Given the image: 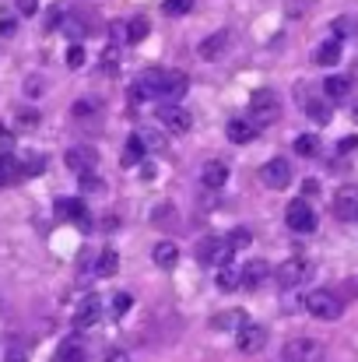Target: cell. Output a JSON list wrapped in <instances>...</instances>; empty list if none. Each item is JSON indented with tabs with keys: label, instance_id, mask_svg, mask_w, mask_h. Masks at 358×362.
Here are the masks:
<instances>
[{
	"label": "cell",
	"instance_id": "cell-1",
	"mask_svg": "<svg viewBox=\"0 0 358 362\" xmlns=\"http://www.w3.org/2000/svg\"><path fill=\"white\" fill-rule=\"evenodd\" d=\"M306 310H309L313 317H320V320H338V317L345 313V303H341L334 292H327V288H313V292L306 296Z\"/></svg>",
	"mask_w": 358,
	"mask_h": 362
},
{
	"label": "cell",
	"instance_id": "cell-2",
	"mask_svg": "<svg viewBox=\"0 0 358 362\" xmlns=\"http://www.w3.org/2000/svg\"><path fill=\"white\" fill-rule=\"evenodd\" d=\"M249 113H253V120L256 123L278 120V113H281V99H278V92H274V88H256V92L249 95Z\"/></svg>",
	"mask_w": 358,
	"mask_h": 362
},
{
	"label": "cell",
	"instance_id": "cell-3",
	"mask_svg": "<svg viewBox=\"0 0 358 362\" xmlns=\"http://www.w3.org/2000/svg\"><path fill=\"white\" fill-rule=\"evenodd\" d=\"M313 274V264L309 260H302V257H288L285 264H278V271H274V278H278V285L281 288H295V285H306V278Z\"/></svg>",
	"mask_w": 358,
	"mask_h": 362
},
{
	"label": "cell",
	"instance_id": "cell-4",
	"mask_svg": "<svg viewBox=\"0 0 358 362\" xmlns=\"http://www.w3.org/2000/svg\"><path fill=\"white\" fill-rule=\"evenodd\" d=\"M285 222H288V229H292V233L309 236V233L316 229V211H313V208H309V201L302 197V201H292V204H288Z\"/></svg>",
	"mask_w": 358,
	"mask_h": 362
},
{
	"label": "cell",
	"instance_id": "cell-5",
	"mask_svg": "<svg viewBox=\"0 0 358 362\" xmlns=\"http://www.w3.org/2000/svg\"><path fill=\"white\" fill-rule=\"evenodd\" d=\"M330 208H334V218H338V222H358V187L355 183L338 187Z\"/></svg>",
	"mask_w": 358,
	"mask_h": 362
},
{
	"label": "cell",
	"instance_id": "cell-6",
	"mask_svg": "<svg viewBox=\"0 0 358 362\" xmlns=\"http://www.w3.org/2000/svg\"><path fill=\"white\" fill-rule=\"evenodd\" d=\"M236 345L242 356H256V352H263V345H267V327H260V324H242L236 331Z\"/></svg>",
	"mask_w": 358,
	"mask_h": 362
},
{
	"label": "cell",
	"instance_id": "cell-7",
	"mask_svg": "<svg viewBox=\"0 0 358 362\" xmlns=\"http://www.w3.org/2000/svg\"><path fill=\"white\" fill-rule=\"evenodd\" d=\"M162 78H165L162 67H148V71H141V74L133 78L130 95H133V99H158V92H162Z\"/></svg>",
	"mask_w": 358,
	"mask_h": 362
},
{
	"label": "cell",
	"instance_id": "cell-8",
	"mask_svg": "<svg viewBox=\"0 0 358 362\" xmlns=\"http://www.w3.org/2000/svg\"><path fill=\"white\" fill-rule=\"evenodd\" d=\"M158 123H162L169 134H186V130L193 127V117H190L179 103H162V110H158Z\"/></svg>",
	"mask_w": 358,
	"mask_h": 362
},
{
	"label": "cell",
	"instance_id": "cell-9",
	"mask_svg": "<svg viewBox=\"0 0 358 362\" xmlns=\"http://www.w3.org/2000/svg\"><path fill=\"white\" fill-rule=\"evenodd\" d=\"M323 359V345L316 338H295L285 345V362H320Z\"/></svg>",
	"mask_w": 358,
	"mask_h": 362
},
{
	"label": "cell",
	"instance_id": "cell-10",
	"mask_svg": "<svg viewBox=\"0 0 358 362\" xmlns=\"http://www.w3.org/2000/svg\"><path fill=\"white\" fill-rule=\"evenodd\" d=\"M260 180H263V187H270V190H285V187L292 183V165H288V158H270V162H263Z\"/></svg>",
	"mask_w": 358,
	"mask_h": 362
},
{
	"label": "cell",
	"instance_id": "cell-11",
	"mask_svg": "<svg viewBox=\"0 0 358 362\" xmlns=\"http://www.w3.org/2000/svg\"><path fill=\"white\" fill-rule=\"evenodd\" d=\"M64 162H67V169L78 173V176H81V173H95V165H99V151L88 148V144H78V148H67Z\"/></svg>",
	"mask_w": 358,
	"mask_h": 362
},
{
	"label": "cell",
	"instance_id": "cell-12",
	"mask_svg": "<svg viewBox=\"0 0 358 362\" xmlns=\"http://www.w3.org/2000/svg\"><path fill=\"white\" fill-rule=\"evenodd\" d=\"M99 317H102V296H85L78 303V310H74V327L78 331H88V327L99 324Z\"/></svg>",
	"mask_w": 358,
	"mask_h": 362
},
{
	"label": "cell",
	"instance_id": "cell-13",
	"mask_svg": "<svg viewBox=\"0 0 358 362\" xmlns=\"http://www.w3.org/2000/svg\"><path fill=\"white\" fill-rule=\"evenodd\" d=\"M299 106L306 110V117L313 123H330V103L327 99H320V95H313V92H306V85H299Z\"/></svg>",
	"mask_w": 358,
	"mask_h": 362
},
{
	"label": "cell",
	"instance_id": "cell-14",
	"mask_svg": "<svg viewBox=\"0 0 358 362\" xmlns=\"http://www.w3.org/2000/svg\"><path fill=\"white\" fill-rule=\"evenodd\" d=\"M56 211L64 215V218H71L81 233H92V215H88V208H85V201H74V197H60L56 201Z\"/></svg>",
	"mask_w": 358,
	"mask_h": 362
},
{
	"label": "cell",
	"instance_id": "cell-15",
	"mask_svg": "<svg viewBox=\"0 0 358 362\" xmlns=\"http://www.w3.org/2000/svg\"><path fill=\"white\" fill-rule=\"evenodd\" d=\"M197 257H201V264H218V267H222V264L232 260V246L225 240H215V236H211V240H201Z\"/></svg>",
	"mask_w": 358,
	"mask_h": 362
},
{
	"label": "cell",
	"instance_id": "cell-16",
	"mask_svg": "<svg viewBox=\"0 0 358 362\" xmlns=\"http://www.w3.org/2000/svg\"><path fill=\"white\" fill-rule=\"evenodd\" d=\"M186 88H190V78H186L183 71H165L158 99H162V103H179V99L186 95Z\"/></svg>",
	"mask_w": 358,
	"mask_h": 362
},
{
	"label": "cell",
	"instance_id": "cell-17",
	"mask_svg": "<svg viewBox=\"0 0 358 362\" xmlns=\"http://www.w3.org/2000/svg\"><path fill=\"white\" fill-rule=\"evenodd\" d=\"M225 134H229V141H232V144H249V141H256V134H260V123L236 117V120H229Z\"/></svg>",
	"mask_w": 358,
	"mask_h": 362
},
{
	"label": "cell",
	"instance_id": "cell-18",
	"mask_svg": "<svg viewBox=\"0 0 358 362\" xmlns=\"http://www.w3.org/2000/svg\"><path fill=\"white\" fill-rule=\"evenodd\" d=\"M225 49H229V32L222 28V32H211V35L197 46V57H201V60H218Z\"/></svg>",
	"mask_w": 358,
	"mask_h": 362
},
{
	"label": "cell",
	"instance_id": "cell-19",
	"mask_svg": "<svg viewBox=\"0 0 358 362\" xmlns=\"http://www.w3.org/2000/svg\"><path fill=\"white\" fill-rule=\"evenodd\" d=\"M151 260H155V267H162V271H172V267L179 264V246H176L172 240L155 243V250H151Z\"/></svg>",
	"mask_w": 358,
	"mask_h": 362
},
{
	"label": "cell",
	"instance_id": "cell-20",
	"mask_svg": "<svg viewBox=\"0 0 358 362\" xmlns=\"http://www.w3.org/2000/svg\"><path fill=\"white\" fill-rule=\"evenodd\" d=\"M53 362H85V341H81L78 334L64 338V341L56 345V352H53Z\"/></svg>",
	"mask_w": 358,
	"mask_h": 362
},
{
	"label": "cell",
	"instance_id": "cell-21",
	"mask_svg": "<svg viewBox=\"0 0 358 362\" xmlns=\"http://www.w3.org/2000/svg\"><path fill=\"white\" fill-rule=\"evenodd\" d=\"M225 183H229V165H225V162H208V165L201 169V187L222 190Z\"/></svg>",
	"mask_w": 358,
	"mask_h": 362
},
{
	"label": "cell",
	"instance_id": "cell-22",
	"mask_svg": "<svg viewBox=\"0 0 358 362\" xmlns=\"http://www.w3.org/2000/svg\"><path fill=\"white\" fill-rule=\"evenodd\" d=\"M267 274H270L267 260H249V264L242 267V274H239V288H256V285H263Z\"/></svg>",
	"mask_w": 358,
	"mask_h": 362
},
{
	"label": "cell",
	"instance_id": "cell-23",
	"mask_svg": "<svg viewBox=\"0 0 358 362\" xmlns=\"http://www.w3.org/2000/svg\"><path fill=\"white\" fill-rule=\"evenodd\" d=\"M348 95H352V81H348V78L330 74V78L323 81V99H327V103H345Z\"/></svg>",
	"mask_w": 358,
	"mask_h": 362
},
{
	"label": "cell",
	"instance_id": "cell-24",
	"mask_svg": "<svg viewBox=\"0 0 358 362\" xmlns=\"http://www.w3.org/2000/svg\"><path fill=\"white\" fill-rule=\"evenodd\" d=\"M338 60H341V42L338 39H327L313 49V64H320V67H334Z\"/></svg>",
	"mask_w": 358,
	"mask_h": 362
},
{
	"label": "cell",
	"instance_id": "cell-25",
	"mask_svg": "<svg viewBox=\"0 0 358 362\" xmlns=\"http://www.w3.org/2000/svg\"><path fill=\"white\" fill-rule=\"evenodd\" d=\"M144 151H148V144H144V137L133 130V134L126 137V148H123V165H137V162H144Z\"/></svg>",
	"mask_w": 358,
	"mask_h": 362
},
{
	"label": "cell",
	"instance_id": "cell-26",
	"mask_svg": "<svg viewBox=\"0 0 358 362\" xmlns=\"http://www.w3.org/2000/svg\"><path fill=\"white\" fill-rule=\"evenodd\" d=\"M242 324H246V313L242 310H225V313L211 317V327L215 331H239Z\"/></svg>",
	"mask_w": 358,
	"mask_h": 362
},
{
	"label": "cell",
	"instance_id": "cell-27",
	"mask_svg": "<svg viewBox=\"0 0 358 362\" xmlns=\"http://www.w3.org/2000/svg\"><path fill=\"white\" fill-rule=\"evenodd\" d=\"M123 28H126V39H130V42H144L151 25H148V18H144V14H137V18H130Z\"/></svg>",
	"mask_w": 358,
	"mask_h": 362
},
{
	"label": "cell",
	"instance_id": "cell-28",
	"mask_svg": "<svg viewBox=\"0 0 358 362\" xmlns=\"http://www.w3.org/2000/svg\"><path fill=\"white\" fill-rule=\"evenodd\" d=\"M95 271H99L102 278H113V274L119 271V253H117V250H102V253H99V264H95Z\"/></svg>",
	"mask_w": 358,
	"mask_h": 362
},
{
	"label": "cell",
	"instance_id": "cell-29",
	"mask_svg": "<svg viewBox=\"0 0 358 362\" xmlns=\"http://www.w3.org/2000/svg\"><path fill=\"white\" fill-rule=\"evenodd\" d=\"M215 285H218L222 292H236L239 288V274L232 271V264H222V267H218V281H215Z\"/></svg>",
	"mask_w": 358,
	"mask_h": 362
},
{
	"label": "cell",
	"instance_id": "cell-30",
	"mask_svg": "<svg viewBox=\"0 0 358 362\" xmlns=\"http://www.w3.org/2000/svg\"><path fill=\"white\" fill-rule=\"evenodd\" d=\"M295 151L302 158H313V155H320V141L313 134H302V137H295Z\"/></svg>",
	"mask_w": 358,
	"mask_h": 362
},
{
	"label": "cell",
	"instance_id": "cell-31",
	"mask_svg": "<svg viewBox=\"0 0 358 362\" xmlns=\"http://www.w3.org/2000/svg\"><path fill=\"white\" fill-rule=\"evenodd\" d=\"M193 4H197V0H165V4H162V11H165L169 18H183V14H190V11H193Z\"/></svg>",
	"mask_w": 358,
	"mask_h": 362
},
{
	"label": "cell",
	"instance_id": "cell-32",
	"mask_svg": "<svg viewBox=\"0 0 358 362\" xmlns=\"http://www.w3.org/2000/svg\"><path fill=\"white\" fill-rule=\"evenodd\" d=\"M21 173H18V162L11 158V155H0V187L4 183H14Z\"/></svg>",
	"mask_w": 358,
	"mask_h": 362
},
{
	"label": "cell",
	"instance_id": "cell-33",
	"mask_svg": "<svg viewBox=\"0 0 358 362\" xmlns=\"http://www.w3.org/2000/svg\"><path fill=\"white\" fill-rule=\"evenodd\" d=\"M355 21L352 18H334V25H330V32H334V39L341 42V39H348V35H355Z\"/></svg>",
	"mask_w": 358,
	"mask_h": 362
},
{
	"label": "cell",
	"instance_id": "cell-34",
	"mask_svg": "<svg viewBox=\"0 0 358 362\" xmlns=\"http://www.w3.org/2000/svg\"><path fill=\"white\" fill-rule=\"evenodd\" d=\"M313 4H316V0H285V14H288V18H302V14L313 11Z\"/></svg>",
	"mask_w": 358,
	"mask_h": 362
},
{
	"label": "cell",
	"instance_id": "cell-35",
	"mask_svg": "<svg viewBox=\"0 0 358 362\" xmlns=\"http://www.w3.org/2000/svg\"><path fill=\"white\" fill-rule=\"evenodd\" d=\"M119 67V46L117 42H106L102 49V71H117Z\"/></svg>",
	"mask_w": 358,
	"mask_h": 362
},
{
	"label": "cell",
	"instance_id": "cell-36",
	"mask_svg": "<svg viewBox=\"0 0 358 362\" xmlns=\"http://www.w3.org/2000/svg\"><path fill=\"white\" fill-rule=\"evenodd\" d=\"M225 243H229V246H232V253H236V250H246V246L253 243V236H249V229H232Z\"/></svg>",
	"mask_w": 358,
	"mask_h": 362
},
{
	"label": "cell",
	"instance_id": "cell-37",
	"mask_svg": "<svg viewBox=\"0 0 358 362\" xmlns=\"http://www.w3.org/2000/svg\"><path fill=\"white\" fill-rule=\"evenodd\" d=\"M18 173H25V176H39V173H42V158H39V155H28L25 162H18Z\"/></svg>",
	"mask_w": 358,
	"mask_h": 362
},
{
	"label": "cell",
	"instance_id": "cell-38",
	"mask_svg": "<svg viewBox=\"0 0 358 362\" xmlns=\"http://www.w3.org/2000/svg\"><path fill=\"white\" fill-rule=\"evenodd\" d=\"M99 113V103H92V99H78L74 103V117L81 120V117H95Z\"/></svg>",
	"mask_w": 358,
	"mask_h": 362
},
{
	"label": "cell",
	"instance_id": "cell-39",
	"mask_svg": "<svg viewBox=\"0 0 358 362\" xmlns=\"http://www.w3.org/2000/svg\"><path fill=\"white\" fill-rule=\"evenodd\" d=\"M81 64H85V46H71V49H67V67L78 71Z\"/></svg>",
	"mask_w": 358,
	"mask_h": 362
},
{
	"label": "cell",
	"instance_id": "cell-40",
	"mask_svg": "<svg viewBox=\"0 0 358 362\" xmlns=\"http://www.w3.org/2000/svg\"><path fill=\"white\" fill-rule=\"evenodd\" d=\"M130 306H133V299H130L126 292H119L117 299H113V313H117V317H123V313H126Z\"/></svg>",
	"mask_w": 358,
	"mask_h": 362
},
{
	"label": "cell",
	"instance_id": "cell-41",
	"mask_svg": "<svg viewBox=\"0 0 358 362\" xmlns=\"http://www.w3.org/2000/svg\"><path fill=\"white\" fill-rule=\"evenodd\" d=\"M78 183H81V190H102V180H95L92 173H81Z\"/></svg>",
	"mask_w": 358,
	"mask_h": 362
},
{
	"label": "cell",
	"instance_id": "cell-42",
	"mask_svg": "<svg viewBox=\"0 0 358 362\" xmlns=\"http://www.w3.org/2000/svg\"><path fill=\"white\" fill-rule=\"evenodd\" d=\"M11 148H14V134L7 127H0V155H11Z\"/></svg>",
	"mask_w": 358,
	"mask_h": 362
},
{
	"label": "cell",
	"instance_id": "cell-43",
	"mask_svg": "<svg viewBox=\"0 0 358 362\" xmlns=\"http://www.w3.org/2000/svg\"><path fill=\"white\" fill-rule=\"evenodd\" d=\"M18 32V21L11 14H0V35H14Z\"/></svg>",
	"mask_w": 358,
	"mask_h": 362
},
{
	"label": "cell",
	"instance_id": "cell-44",
	"mask_svg": "<svg viewBox=\"0 0 358 362\" xmlns=\"http://www.w3.org/2000/svg\"><path fill=\"white\" fill-rule=\"evenodd\" d=\"M18 123H21V127H28V130H32V127H35V123H39V113H35V110H21V113H18Z\"/></svg>",
	"mask_w": 358,
	"mask_h": 362
},
{
	"label": "cell",
	"instance_id": "cell-45",
	"mask_svg": "<svg viewBox=\"0 0 358 362\" xmlns=\"http://www.w3.org/2000/svg\"><path fill=\"white\" fill-rule=\"evenodd\" d=\"M141 137H144V144L148 148H162V134H155V130H137Z\"/></svg>",
	"mask_w": 358,
	"mask_h": 362
},
{
	"label": "cell",
	"instance_id": "cell-46",
	"mask_svg": "<svg viewBox=\"0 0 358 362\" xmlns=\"http://www.w3.org/2000/svg\"><path fill=\"white\" fill-rule=\"evenodd\" d=\"M39 11V0H18V14H25V18H32Z\"/></svg>",
	"mask_w": 358,
	"mask_h": 362
},
{
	"label": "cell",
	"instance_id": "cell-47",
	"mask_svg": "<svg viewBox=\"0 0 358 362\" xmlns=\"http://www.w3.org/2000/svg\"><path fill=\"white\" fill-rule=\"evenodd\" d=\"M4 362H28V356H25V349L11 345V349H7V359H4Z\"/></svg>",
	"mask_w": 358,
	"mask_h": 362
},
{
	"label": "cell",
	"instance_id": "cell-48",
	"mask_svg": "<svg viewBox=\"0 0 358 362\" xmlns=\"http://www.w3.org/2000/svg\"><path fill=\"white\" fill-rule=\"evenodd\" d=\"M355 148H358V137H345V141H341V151H345V155L355 151Z\"/></svg>",
	"mask_w": 358,
	"mask_h": 362
},
{
	"label": "cell",
	"instance_id": "cell-49",
	"mask_svg": "<svg viewBox=\"0 0 358 362\" xmlns=\"http://www.w3.org/2000/svg\"><path fill=\"white\" fill-rule=\"evenodd\" d=\"M106 362H130V356H126V352H109V356H106Z\"/></svg>",
	"mask_w": 358,
	"mask_h": 362
},
{
	"label": "cell",
	"instance_id": "cell-50",
	"mask_svg": "<svg viewBox=\"0 0 358 362\" xmlns=\"http://www.w3.org/2000/svg\"><path fill=\"white\" fill-rule=\"evenodd\" d=\"M141 176H144V180H155V165L144 162V165H141Z\"/></svg>",
	"mask_w": 358,
	"mask_h": 362
},
{
	"label": "cell",
	"instance_id": "cell-51",
	"mask_svg": "<svg viewBox=\"0 0 358 362\" xmlns=\"http://www.w3.org/2000/svg\"><path fill=\"white\" fill-rule=\"evenodd\" d=\"M39 92H42V88H39V78H32V81H28V95H39Z\"/></svg>",
	"mask_w": 358,
	"mask_h": 362
},
{
	"label": "cell",
	"instance_id": "cell-52",
	"mask_svg": "<svg viewBox=\"0 0 358 362\" xmlns=\"http://www.w3.org/2000/svg\"><path fill=\"white\" fill-rule=\"evenodd\" d=\"M0 306H4V303H0Z\"/></svg>",
	"mask_w": 358,
	"mask_h": 362
}]
</instances>
